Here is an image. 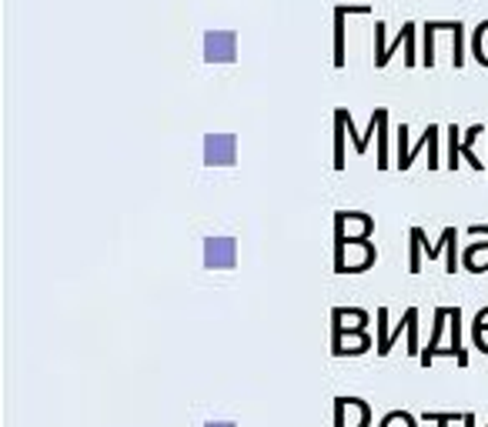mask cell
I'll use <instances>...</instances> for the list:
<instances>
[{
  "label": "cell",
  "mask_w": 488,
  "mask_h": 427,
  "mask_svg": "<svg viewBox=\"0 0 488 427\" xmlns=\"http://www.w3.org/2000/svg\"><path fill=\"white\" fill-rule=\"evenodd\" d=\"M375 264V244L368 241H345L334 244V271L338 274H362Z\"/></svg>",
  "instance_id": "cell-1"
},
{
  "label": "cell",
  "mask_w": 488,
  "mask_h": 427,
  "mask_svg": "<svg viewBox=\"0 0 488 427\" xmlns=\"http://www.w3.org/2000/svg\"><path fill=\"white\" fill-rule=\"evenodd\" d=\"M375 221L362 211H338L334 214V244L345 241H368Z\"/></svg>",
  "instance_id": "cell-2"
},
{
  "label": "cell",
  "mask_w": 488,
  "mask_h": 427,
  "mask_svg": "<svg viewBox=\"0 0 488 427\" xmlns=\"http://www.w3.org/2000/svg\"><path fill=\"white\" fill-rule=\"evenodd\" d=\"M238 57L235 30H207L205 34V60L207 64H231Z\"/></svg>",
  "instance_id": "cell-3"
},
{
  "label": "cell",
  "mask_w": 488,
  "mask_h": 427,
  "mask_svg": "<svg viewBox=\"0 0 488 427\" xmlns=\"http://www.w3.org/2000/svg\"><path fill=\"white\" fill-rule=\"evenodd\" d=\"M235 264H238L235 237H207L205 241V267H211V271H231Z\"/></svg>",
  "instance_id": "cell-4"
},
{
  "label": "cell",
  "mask_w": 488,
  "mask_h": 427,
  "mask_svg": "<svg viewBox=\"0 0 488 427\" xmlns=\"http://www.w3.org/2000/svg\"><path fill=\"white\" fill-rule=\"evenodd\" d=\"M238 161V137L235 134H207L205 137V164L207 167H231Z\"/></svg>",
  "instance_id": "cell-5"
},
{
  "label": "cell",
  "mask_w": 488,
  "mask_h": 427,
  "mask_svg": "<svg viewBox=\"0 0 488 427\" xmlns=\"http://www.w3.org/2000/svg\"><path fill=\"white\" fill-rule=\"evenodd\" d=\"M371 408L362 398H334V427H368Z\"/></svg>",
  "instance_id": "cell-6"
},
{
  "label": "cell",
  "mask_w": 488,
  "mask_h": 427,
  "mask_svg": "<svg viewBox=\"0 0 488 427\" xmlns=\"http://www.w3.org/2000/svg\"><path fill=\"white\" fill-rule=\"evenodd\" d=\"M415 27H419V24H405V27H401V34L391 40V44H388V40L375 37V64H378V68H385V64L391 60V50L401 47V44L408 47V57H405V60H408V64H415V60H419V57H415Z\"/></svg>",
  "instance_id": "cell-7"
},
{
  "label": "cell",
  "mask_w": 488,
  "mask_h": 427,
  "mask_svg": "<svg viewBox=\"0 0 488 427\" xmlns=\"http://www.w3.org/2000/svg\"><path fill=\"white\" fill-rule=\"evenodd\" d=\"M371 348V338L365 330H338L334 328V338H332V350L338 358L345 354H365Z\"/></svg>",
  "instance_id": "cell-8"
},
{
  "label": "cell",
  "mask_w": 488,
  "mask_h": 427,
  "mask_svg": "<svg viewBox=\"0 0 488 427\" xmlns=\"http://www.w3.org/2000/svg\"><path fill=\"white\" fill-rule=\"evenodd\" d=\"M365 4H342L334 7V68H345V17L348 14H368Z\"/></svg>",
  "instance_id": "cell-9"
},
{
  "label": "cell",
  "mask_w": 488,
  "mask_h": 427,
  "mask_svg": "<svg viewBox=\"0 0 488 427\" xmlns=\"http://www.w3.org/2000/svg\"><path fill=\"white\" fill-rule=\"evenodd\" d=\"M395 137H398V161H395V164H398L401 171H408V167L415 164V154H419L421 147H431V124L425 127V134H421L419 144H408V127L405 124L398 127V134Z\"/></svg>",
  "instance_id": "cell-10"
},
{
  "label": "cell",
  "mask_w": 488,
  "mask_h": 427,
  "mask_svg": "<svg viewBox=\"0 0 488 427\" xmlns=\"http://www.w3.org/2000/svg\"><path fill=\"white\" fill-rule=\"evenodd\" d=\"M332 320L338 330H365V324H368V311H362V307H334Z\"/></svg>",
  "instance_id": "cell-11"
},
{
  "label": "cell",
  "mask_w": 488,
  "mask_h": 427,
  "mask_svg": "<svg viewBox=\"0 0 488 427\" xmlns=\"http://www.w3.org/2000/svg\"><path fill=\"white\" fill-rule=\"evenodd\" d=\"M449 328H451V354H455V360L465 368V364H469V354H465V348H461V307L459 304L449 307Z\"/></svg>",
  "instance_id": "cell-12"
},
{
  "label": "cell",
  "mask_w": 488,
  "mask_h": 427,
  "mask_svg": "<svg viewBox=\"0 0 488 427\" xmlns=\"http://www.w3.org/2000/svg\"><path fill=\"white\" fill-rule=\"evenodd\" d=\"M348 110H334V171H345V134H348Z\"/></svg>",
  "instance_id": "cell-13"
},
{
  "label": "cell",
  "mask_w": 488,
  "mask_h": 427,
  "mask_svg": "<svg viewBox=\"0 0 488 427\" xmlns=\"http://www.w3.org/2000/svg\"><path fill=\"white\" fill-rule=\"evenodd\" d=\"M461 264H465L469 271H475V274L488 271V241H475L472 247H465V254H461Z\"/></svg>",
  "instance_id": "cell-14"
},
{
  "label": "cell",
  "mask_w": 488,
  "mask_h": 427,
  "mask_svg": "<svg viewBox=\"0 0 488 427\" xmlns=\"http://www.w3.org/2000/svg\"><path fill=\"white\" fill-rule=\"evenodd\" d=\"M485 130H488V127L475 124V127H469V130H465V141H461V157H465V161L475 167V171H482V161L475 157V141H479Z\"/></svg>",
  "instance_id": "cell-15"
},
{
  "label": "cell",
  "mask_w": 488,
  "mask_h": 427,
  "mask_svg": "<svg viewBox=\"0 0 488 427\" xmlns=\"http://www.w3.org/2000/svg\"><path fill=\"white\" fill-rule=\"evenodd\" d=\"M472 54H475V60H479V64H485V68H488V20H485V24H479V27H475V34H472Z\"/></svg>",
  "instance_id": "cell-16"
},
{
  "label": "cell",
  "mask_w": 488,
  "mask_h": 427,
  "mask_svg": "<svg viewBox=\"0 0 488 427\" xmlns=\"http://www.w3.org/2000/svg\"><path fill=\"white\" fill-rule=\"evenodd\" d=\"M445 134H449V161H445V164L455 171V167H459V157H461V130H459V124H449V127H445Z\"/></svg>",
  "instance_id": "cell-17"
},
{
  "label": "cell",
  "mask_w": 488,
  "mask_h": 427,
  "mask_svg": "<svg viewBox=\"0 0 488 427\" xmlns=\"http://www.w3.org/2000/svg\"><path fill=\"white\" fill-rule=\"evenodd\" d=\"M375 114H378V141H381L378 167H381V171H385V167H388V154H385V134H388V110H385V107H378Z\"/></svg>",
  "instance_id": "cell-18"
},
{
  "label": "cell",
  "mask_w": 488,
  "mask_h": 427,
  "mask_svg": "<svg viewBox=\"0 0 488 427\" xmlns=\"http://www.w3.org/2000/svg\"><path fill=\"white\" fill-rule=\"evenodd\" d=\"M378 427H415V418H411L408 411H391V414L381 418Z\"/></svg>",
  "instance_id": "cell-19"
},
{
  "label": "cell",
  "mask_w": 488,
  "mask_h": 427,
  "mask_svg": "<svg viewBox=\"0 0 488 427\" xmlns=\"http://www.w3.org/2000/svg\"><path fill=\"white\" fill-rule=\"evenodd\" d=\"M408 271L419 274L421 271V241L419 234H415V227H411V254H408Z\"/></svg>",
  "instance_id": "cell-20"
},
{
  "label": "cell",
  "mask_w": 488,
  "mask_h": 427,
  "mask_svg": "<svg viewBox=\"0 0 488 427\" xmlns=\"http://www.w3.org/2000/svg\"><path fill=\"white\" fill-rule=\"evenodd\" d=\"M421 421H431V424H439V427H449V424H461L465 421V414H421Z\"/></svg>",
  "instance_id": "cell-21"
},
{
  "label": "cell",
  "mask_w": 488,
  "mask_h": 427,
  "mask_svg": "<svg viewBox=\"0 0 488 427\" xmlns=\"http://www.w3.org/2000/svg\"><path fill=\"white\" fill-rule=\"evenodd\" d=\"M408 354H421V348H419V307L411 311V324H408Z\"/></svg>",
  "instance_id": "cell-22"
},
{
  "label": "cell",
  "mask_w": 488,
  "mask_h": 427,
  "mask_svg": "<svg viewBox=\"0 0 488 427\" xmlns=\"http://www.w3.org/2000/svg\"><path fill=\"white\" fill-rule=\"evenodd\" d=\"M488 334V307H482L479 314H475V320H472V338L479 340Z\"/></svg>",
  "instance_id": "cell-23"
},
{
  "label": "cell",
  "mask_w": 488,
  "mask_h": 427,
  "mask_svg": "<svg viewBox=\"0 0 488 427\" xmlns=\"http://www.w3.org/2000/svg\"><path fill=\"white\" fill-rule=\"evenodd\" d=\"M469 234H472V237H485V241H488V227H482V224H472Z\"/></svg>",
  "instance_id": "cell-24"
},
{
  "label": "cell",
  "mask_w": 488,
  "mask_h": 427,
  "mask_svg": "<svg viewBox=\"0 0 488 427\" xmlns=\"http://www.w3.org/2000/svg\"><path fill=\"white\" fill-rule=\"evenodd\" d=\"M465 427H475V418H472V414H465Z\"/></svg>",
  "instance_id": "cell-25"
},
{
  "label": "cell",
  "mask_w": 488,
  "mask_h": 427,
  "mask_svg": "<svg viewBox=\"0 0 488 427\" xmlns=\"http://www.w3.org/2000/svg\"><path fill=\"white\" fill-rule=\"evenodd\" d=\"M207 427H231V424H207Z\"/></svg>",
  "instance_id": "cell-26"
}]
</instances>
